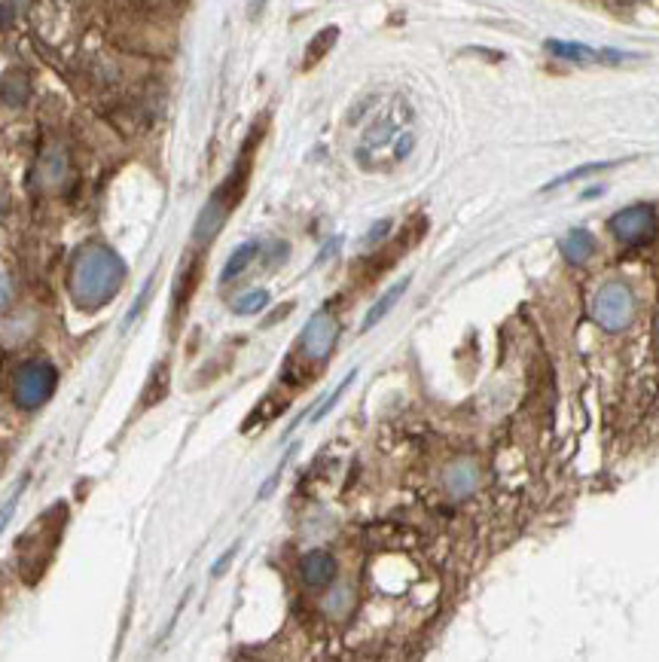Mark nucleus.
I'll list each match as a JSON object with an SVG mask.
<instances>
[{"label":"nucleus","mask_w":659,"mask_h":662,"mask_svg":"<svg viewBox=\"0 0 659 662\" xmlns=\"http://www.w3.org/2000/svg\"><path fill=\"white\" fill-rule=\"evenodd\" d=\"M126 281V266L110 248L104 245H86L74 263H71V299L83 312H98L119 293Z\"/></svg>","instance_id":"nucleus-1"},{"label":"nucleus","mask_w":659,"mask_h":662,"mask_svg":"<svg viewBox=\"0 0 659 662\" xmlns=\"http://www.w3.org/2000/svg\"><path fill=\"white\" fill-rule=\"evenodd\" d=\"M592 321L608 330L623 333L635 321V293L626 281H608L592 296Z\"/></svg>","instance_id":"nucleus-2"},{"label":"nucleus","mask_w":659,"mask_h":662,"mask_svg":"<svg viewBox=\"0 0 659 662\" xmlns=\"http://www.w3.org/2000/svg\"><path fill=\"white\" fill-rule=\"evenodd\" d=\"M58 385V373L46 360H28L16 370L13 379V400L19 409H40Z\"/></svg>","instance_id":"nucleus-3"},{"label":"nucleus","mask_w":659,"mask_h":662,"mask_svg":"<svg viewBox=\"0 0 659 662\" xmlns=\"http://www.w3.org/2000/svg\"><path fill=\"white\" fill-rule=\"evenodd\" d=\"M608 226H611L617 242L638 248V245L653 242L656 229H659V220H656V211L650 205H629V208L617 211Z\"/></svg>","instance_id":"nucleus-4"},{"label":"nucleus","mask_w":659,"mask_h":662,"mask_svg":"<svg viewBox=\"0 0 659 662\" xmlns=\"http://www.w3.org/2000/svg\"><path fill=\"white\" fill-rule=\"evenodd\" d=\"M238 171L226 180V184L208 199V205L202 208V214H199V220H196V242L199 245H208L211 238L223 229V223H226V217H229V211H232V205H235V199L242 196V184H238Z\"/></svg>","instance_id":"nucleus-5"},{"label":"nucleus","mask_w":659,"mask_h":662,"mask_svg":"<svg viewBox=\"0 0 659 662\" xmlns=\"http://www.w3.org/2000/svg\"><path fill=\"white\" fill-rule=\"evenodd\" d=\"M336 342H339V321L327 309L312 315L309 324L303 327V333H299V351H303L309 360H327L330 351L336 348Z\"/></svg>","instance_id":"nucleus-6"},{"label":"nucleus","mask_w":659,"mask_h":662,"mask_svg":"<svg viewBox=\"0 0 659 662\" xmlns=\"http://www.w3.org/2000/svg\"><path fill=\"white\" fill-rule=\"evenodd\" d=\"M339 565L336 556L330 550H309L303 559H299V580H303L309 589H324L336 580Z\"/></svg>","instance_id":"nucleus-7"},{"label":"nucleus","mask_w":659,"mask_h":662,"mask_svg":"<svg viewBox=\"0 0 659 662\" xmlns=\"http://www.w3.org/2000/svg\"><path fill=\"white\" fill-rule=\"evenodd\" d=\"M443 486L452 498H467L479 486V467L473 458H458L443 470Z\"/></svg>","instance_id":"nucleus-8"},{"label":"nucleus","mask_w":659,"mask_h":662,"mask_svg":"<svg viewBox=\"0 0 659 662\" xmlns=\"http://www.w3.org/2000/svg\"><path fill=\"white\" fill-rule=\"evenodd\" d=\"M592 254H595V238H592V232H586V229H571V232L565 235V242H562V257H565L571 266H583V263H589Z\"/></svg>","instance_id":"nucleus-9"},{"label":"nucleus","mask_w":659,"mask_h":662,"mask_svg":"<svg viewBox=\"0 0 659 662\" xmlns=\"http://www.w3.org/2000/svg\"><path fill=\"white\" fill-rule=\"evenodd\" d=\"M409 281H412V278H400L394 287H388V290L379 296V303H376V306L367 312V318H364V327H361V330H373L379 321H385V315H388V312H391V309L400 303V296L409 290Z\"/></svg>","instance_id":"nucleus-10"},{"label":"nucleus","mask_w":659,"mask_h":662,"mask_svg":"<svg viewBox=\"0 0 659 662\" xmlns=\"http://www.w3.org/2000/svg\"><path fill=\"white\" fill-rule=\"evenodd\" d=\"M547 52L556 58H565V62H602V49H592L583 43H571V40H547Z\"/></svg>","instance_id":"nucleus-11"},{"label":"nucleus","mask_w":659,"mask_h":662,"mask_svg":"<svg viewBox=\"0 0 659 662\" xmlns=\"http://www.w3.org/2000/svg\"><path fill=\"white\" fill-rule=\"evenodd\" d=\"M260 254V245L257 242H245V245H238L232 254H229V260H226V266H223V272H220V281L223 284H229L232 278H238L242 275L251 263H254V257Z\"/></svg>","instance_id":"nucleus-12"},{"label":"nucleus","mask_w":659,"mask_h":662,"mask_svg":"<svg viewBox=\"0 0 659 662\" xmlns=\"http://www.w3.org/2000/svg\"><path fill=\"white\" fill-rule=\"evenodd\" d=\"M165 394H168V364H156L153 373H150V382H147V388L141 394V406L150 409V406L162 403Z\"/></svg>","instance_id":"nucleus-13"},{"label":"nucleus","mask_w":659,"mask_h":662,"mask_svg":"<svg viewBox=\"0 0 659 662\" xmlns=\"http://www.w3.org/2000/svg\"><path fill=\"white\" fill-rule=\"evenodd\" d=\"M397 135H400L397 119H394V116H382L376 126H370L367 141H364V150H376V147H382V144H388V141H397Z\"/></svg>","instance_id":"nucleus-14"},{"label":"nucleus","mask_w":659,"mask_h":662,"mask_svg":"<svg viewBox=\"0 0 659 662\" xmlns=\"http://www.w3.org/2000/svg\"><path fill=\"white\" fill-rule=\"evenodd\" d=\"M336 37H339V28H333V25H330V28H324V31H321V34H318V37L309 43V49H306V68H312V65H318V62H321V58L327 55V49L336 43Z\"/></svg>","instance_id":"nucleus-15"},{"label":"nucleus","mask_w":659,"mask_h":662,"mask_svg":"<svg viewBox=\"0 0 659 662\" xmlns=\"http://www.w3.org/2000/svg\"><path fill=\"white\" fill-rule=\"evenodd\" d=\"M0 98H4L7 104H13V107L25 104L28 101V80H25V74H10L4 83H0Z\"/></svg>","instance_id":"nucleus-16"},{"label":"nucleus","mask_w":659,"mask_h":662,"mask_svg":"<svg viewBox=\"0 0 659 662\" xmlns=\"http://www.w3.org/2000/svg\"><path fill=\"white\" fill-rule=\"evenodd\" d=\"M614 165H617V162H589V165H577V168H571L568 174L550 180V184H547L544 190H556V187H562V184H571V180H580V177H586V174H598V171H608V168H614Z\"/></svg>","instance_id":"nucleus-17"},{"label":"nucleus","mask_w":659,"mask_h":662,"mask_svg":"<svg viewBox=\"0 0 659 662\" xmlns=\"http://www.w3.org/2000/svg\"><path fill=\"white\" fill-rule=\"evenodd\" d=\"M269 306V293L266 290H251L242 299H235V315H260Z\"/></svg>","instance_id":"nucleus-18"},{"label":"nucleus","mask_w":659,"mask_h":662,"mask_svg":"<svg viewBox=\"0 0 659 662\" xmlns=\"http://www.w3.org/2000/svg\"><path fill=\"white\" fill-rule=\"evenodd\" d=\"M354 379H357V370H351V373H348V376L342 379V385H339V388H336V391H333V394H330V397L324 400V406H321V409H318V412L312 415V421H321L324 415H330V412H333V406H336V403H339V397H342V394H345V391L351 388V382H354Z\"/></svg>","instance_id":"nucleus-19"},{"label":"nucleus","mask_w":659,"mask_h":662,"mask_svg":"<svg viewBox=\"0 0 659 662\" xmlns=\"http://www.w3.org/2000/svg\"><path fill=\"white\" fill-rule=\"evenodd\" d=\"M388 232H391V220H379V223H376V226L370 229V235L364 238V245H379V242H382V238H385Z\"/></svg>","instance_id":"nucleus-20"},{"label":"nucleus","mask_w":659,"mask_h":662,"mask_svg":"<svg viewBox=\"0 0 659 662\" xmlns=\"http://www.w3.org/2000/svg\"><path fill=\"white\" fill-rule=\"evenodd\" d=\"M19 495H22V489H19V492H16V495H13V498H10V501L4 504V507H0V531H4V528H7V522L13 519V513H16V504H19Z\"/></svg>","instance_id":"nucleus-21"},{"label":"nucleus","mask_w":659,"mask_h":662,"mask_svg":"<svg viewBox=\"0 0 659 662\" xmlns=\"http://www.w3.org/2000/svg\"><path fill=\"white\" fill-rule=\"evenodd\" d=\"M235 553H238V544H235V547H229V550H226V556H220V559L214 562V568H211V574H214V577H220V574H223V571L229 568V562L235 559Z\"/></svg>","instance_id":"nucleus-22"},{"label":"nucleus","mask_w":659,"mask_h":662,"mask_svg":"<svg viewBox=\"0 0 659 662\" xmlns=\"http://www.w3.org/2000/svg\"><path fill=\"white\" fill-rule=\"evenodd\" d=\"M10 293H13V290H10V281H7L4 272H0V309H4V306L10 303Z\"/></svg>","instance_id":"nucleus-23"},{"label":"nucleus","mask_w":659,"mask_h":662,"mask_svg":"<svg viewBox=\"0 0 659 662\" xmlns=\"http://www.w3.org/2000/svg\"><path fill=\"white\" fill-rule=\"evenodd\" d=\"M10 19H13V13H10V7H7V4H0V31H7V25H10Z\"/></svg>","instance_id":"nucleus-24"},{"label":"nucleus","mask_w":659,"mask_h":662,"mask_svg":"<svg viewBox=\"0 0 659 662\" xmlns=\"http://www.w3.org/2000/svg\"><path fill=\"white\" fill-rule=\"evenodd\" d=\"M656 330H659V324H656Z\"/></svg>","instance_id":"nucleus-25"}]
</instances>
